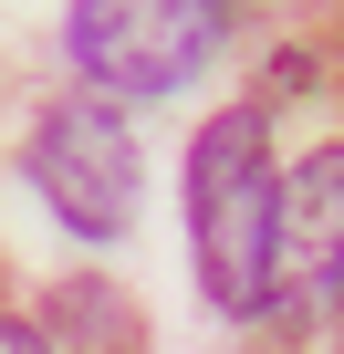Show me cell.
Returning a JSON list of instances; mask_svg holds the SVG:
<instances>
[{
    "label": "cell",
    "instance_id": "5",
    "mask_svg": "<svg viewBox=\"0 0 344 354\" xmlns=\"http://www.w3.org/2000/svg\"><path fill=\"white\" fill-rule=\"evenodd\" d=\"M0 354H53V344H42L32 323H0Z\"/></svg>",
    "mask_w": 344,
    "mask_h": 354
},
{
    "label": "cell",
    "instance_id": "2",
    "mask_svg": "<svg viewBox=\"0 0 344 354\" xmlns=\"http://www.w3.org/2000/svg\"><path fill=\"white\" fill-rule=\"evenodd\" d=\"M32 188L53 198V219H63V230H84V240H115V230L136 219V198H146L136 125H125L105 94H73V104H53V115H42V136H32Z\"/></svg>",
    "mask_w": 344,
    "mask_h": 354
},
{
    "label": "cell",
    "instance_id": "3",
    "mask_svg": "<svg viewBox=\"0 0 344 354\" xmlns=\"http://www.w3.org/2000/svg\"><path fill=\"white\" fill-rule=\"evenodd\" d=\"M219 53V0H73V63L94 94H178Z\"/></svg>",
    "mask_w": 344,
    "mask_h": 354
},
{
    "label": "cell",
    "instance_id": "4",
    "mask_svg": "<svg viewBox=\"0 0 344 354\" xmlns=\"http://www.w3.org/2000/svg\"><path fill=\"white\" fill-rule=\"evenodd\" d=\"M271 292H313V302H344V146H313V156L282 177Z\"/></svg>",
    "mask_w": 344,
    "mask_h": 354
},
{
    "label": "cell",
    "instance_id": "6",
    "mask_svg": "<svg viewBox=\"0 0 344 354\" xmlns=\"http://www.w3.org/2000/svg\"><path fill=\"white\" fill-rule=\"evenodd\" d=\"M334 313H344V302H334Z\"/></svg>",
    "mask_w": 344,
    "mask_h": 354
},
{
    "label": "cell",
    "instance_id": "1",
    "mask_svg": "<svg viewBox=\"0 0 344 354\" xmlns=\"http://www.w3.org/2000/svg\"><path fill=\"white\" fill-rule=\"evenodd\" d=\"M188 230H199L209 302L219 313H261L271 302V230H282V167H271L261 104L209 115V136L188 156Z\"/></svg>",
    "mask_w": 344,
    "mask_h": 354
}]
</instances>
